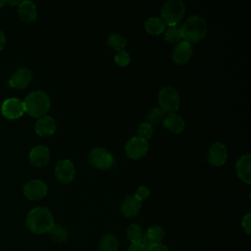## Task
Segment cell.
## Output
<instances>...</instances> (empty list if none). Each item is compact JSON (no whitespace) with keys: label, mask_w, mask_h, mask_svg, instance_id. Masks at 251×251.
<instances>
[{"label":"cell","mask_w":251,"mask_h":251,"mask_svg":"<svg viewBox=\"0 0 251 251\" xmlns=\"http://www.w3.org/2000/svg\"><path fill=\"white\" fill-rule=\"evenodd\" d=\"M48 191V187L45 182L40 179H31L24 185V195L32 201L42 199Z\"/></svg>","instance_id":"30bf717a"},{"label":"cell","mask_w":251,"mask_h":251,"mask_svg":"<svg viewBox=\"0 0 251 251\" xmlns=\"http://www.w3.org/2000/svg\"><path fill=\"white\" fill-rule=\"evenodd\" d=\"M164 39L171 44H177L178 42H180V40L182 39L180 27H178L177 25L169 26L167 29H165Z\"/></svg>","instance_id":"cb8c5ba5"},{"label":"cell","mask_w":251,"mask_h":251,"mask_svg":"<svg viewBox=\"0 0 251 251\" xmlns=\"http://www.w3.org/2000/svg\"><path fill=\"white\" fill-rule=\"evenodd\" d=\"M25 112L30 117L40 118L47 114L51 107V99L48 94L42 90L30 92L23 101Z\"/></svg>","instance_id":"3957f363"},{"label":"cell","mask_w":251,"mask_h":251,"mask_svg":"<svg viewBox=\"0 0 251 251\" xmlns=\"http://www.w3.org/2000/svg\"><path fill=\"white\" fill-rule=\"evenodd\" d=\"M5 1H0V8H2V6H4L5 5Z\"/></svg>","instance_id":"d590c367"},{"label":"cell","mask_w":251,"mask_h":251,"mask_svg":"<svg viewBox=\"0 0 251 251\" xmlns=\"http://www.w3.org/2000/svg\"><path fill=\"white\" fill-rule=\"evenodd\" d=\"M56 129H57L56 121L54 120V118L48 115L38 118L34 125V130L36 134L43 137L52 135L53 133H55Z\"/></svg>","instance_id":"5bb4252c"},{"label":"cell","mask_w":251,"mask_h":251,"mask_svg":"<svg viewBox=\"0 0 251 251\" xmlns=\"http://www.w3.org/2000/svg\"><path fill=\"white\" fill-rule=\"evenodd\" d=\"M237 176L246 184L251 183V155L249 153L241 155L235 165Z\"/></svg>","instance_id":"2e32d148"},{"label":"cell","mask_w":251,"mask_h":251,"mask_svg":"<svg viewBox=\"0 0 251 251\" xmlns=\"http://www.w3.org/2000/svg\"><path fill=\"white\" fill-rule=\"evenodd\" d=\"M18 15L21 21L25 23H31L35 21L37 17L36 5L29 0L21 1L18 5Z\"/></svg>","instance_id":"e0dca14e"},{"label":"cell","mask_w":251,"mask_h":251,"mask_svg":"<svg viewBox=\"0 0 251 251\" xmlns=\"http://www.w3.org/2000/svg\"><path fill=\"white\" fill-rule=\"evenodd\" d=\"M227 147L225 143L216 141L208 149L207 160L213 167H222L227 160Z\"/></svg>","instance_id":"ba28073f"},{"label":"cell","mask_w":251,"mask_h":251,"mask_svg":"<svg viewBox=\"0 0 251 251\" xmlns=\"http://www.w3.org/2000/svg\"><path fill=\"white\" fill-rule=\"evenodd\" d=\"M147 251H169L168 247L164 244L160 243H152L148 248Z\"/></svg>","instance_id":"1f68e13d"},{"label":"cell","mask_w":251,"mask_h":251,"mask_svg":"<svg viewBox=\"0 0 251 251\" xmlns=\"http://www.w3.org/2000/svg\"><path fill=\"white\" fill-rule=\"evenodd\" d=\"M6 45V36L2 30H0V51L5 47Z\"/></svg>","instance_id":"836d02e7"},{"label":"cell","mask_w":251,"mask_h":251,"mask_svg":"<svg viewBox=\"0 0 251 251\" xmlns=\"http://www.w3.org/2000/svg\"><path fill=\"white\" fill-rule=\"evenodd\" d=\"M8 4H10V5H12V6H15V5H19V3H20V1H8L7 2Z\"/></svg>","instance_id":"e575fe53"},{"label":"cell","mask_w":251,"mask_h":251,"mask_svg":"<svg viewBox=\"0 0 251 251\" xmlns=\"http://www.w3.org/2000/svg\"><path fill=\"white\" fill-rule=\"evenodd\" d=\"M153 132H154L153 126L147 122H143L139 124L137 126V136L146 141L152 137Z\"/></svg>","instance_id":"83f0119b"},{"label":"cell","mask_w":251,"mask_h":251,"mask_svg":"<svg viewBox=\"0 0 251 251\" xmlns=\"http://www.w3.org/2000/svg\"><path fill=\"white\" fill-rule=\"evenodd\" d=\"M149 195H150V190H149V188L147 187V186H145V185H140L137 189H136V191H135V193H134V197L138 200V201H143V200H145V199H147L148 197H149Z\"/></svg>","instance_id":"f546056e"},{"label":"cell","mask_w":251,"mask_h":251,"mask_svg":"<svg viewBox=\"0 0 251 251\" xmlns=\"http://www.w3.org/2000/svg\"><path fill=\"white\" fill-rule=\"evenodd\" d=\"M166 25L159 17H150L144 23V29L148 34L160 35L165 31Z\"/></svg>","instance_id":"ffe728a7"},{"label":"cell","mask_w":251,"mask_h":251,"mask_svg":"<svg viewBox=\"0 0 251 251\" xmlns=\"http://www.w3.org/2000/svg\"><path fill=\"white\" fill-rule=\"evenodd\" d=\"M127 251H147V249L140 243H131Z\"/></svg>","instance_id":"d6a6232c"},{"label":"cell","mask_w":251,"mask_h":251,"mask_svg":"<svg viewBox=\"0 0 251 251\" xmlns=\"http://www.w3.org/2000/svg\"><path fill=\"white\" fill-rule=\"evenodd\" d=\"M242 227L243 229L247 232V233H250V230H251V215L248 213L246 214L243 219H242Z\"/></svg>","instance_id":"4dcf8cb0"},{"label":"cell","mask_w":251,"mask_h":251,"mask_svg":"<svg viewBox=\"0 0 251 251\" xmlns=\"http://www.w3.org/2000/svg\"><path fill=\"white\" fill-rule=\"evenodd\" d=\"M87 159L93 168L101 171L112 168L115 163V159L112 153L103 147L92 148L87 155Z\"/></svg>","instance_id":"8992f818"},{"label":"cell","mask_w":251,"mask_h":251,"mask_svg":"<svg viewBox=\"0 0 251 251\" xmlns=\"http://www.w3.org/2000/svg\"><path fill=\"white\" fill-rule=\"evenodd\" d=\"M48 233L50 238L55 242H64L69 236L67 228L59 224H54L48 230Z\"/></svg>","instance_id":"603a6c76"},{"label":"cell","mask_w":251,"mask_h":251,"mask_svg":"<svg viewBox=\"0 0 251 251\" xmlns=\"http://www.w3.org/2000/svg\"><path fill=\"white\" fill-rule=\"evenodd\" d=\"M25 223L31 232L42 234L48 232L54 225V217L48 208L35 207L28 212Z\"/></svg>","instance_id":"6da1fadb"},{"label":"cell","mask_w":251,"mask_h":251,"mask_svg":"<svg viewBox=\"0 0 251 251\" xmlns=\"http://www.w3.org/2000/svg\"><path fill=\"white\" fill-rule=\"evenodd\" d=\"M143 231L137 224H130L126 228V237L131 243H140Z\"/></svg>","instance_id":"d4e9b609"},{"label":"cell","mask_w":251,"mask_h":251,"mask_svg":"<svg viewBox=\"0 0 251 251\" xmlns=\"http://www.w3.org/2000/svg\"><path fill=\"white\" fill-rule=\"evenodd\" d=\"M192 44L187 41L178 42L172 51V59L176 65H185L192 57Z\"/></svg>","instance_id":"7c38bea8"},{"label":"cell","mask_w":251,"mask_h":251,"mask_svg":"<svg viewBox=\"0 0 251 251\" xmlns=\"http://www.w3.org/2000/svg\"><path fill=\"white\" fill-rule=\"evenodd\" d=\"M2 115L9 120H16L21 118L25 113L24 103L18 98H8L1 106Z\"/></svg>","instance_id":"8fae6325"},{"label":"cell","mask_w":251,"mask_h":251,"mask_svg":"<svg viewBox=\"0 0 251 251\" xmlns=\"http://www.w3.org/2000/svg\"><path fill=\"white\" fill-rule=\"evenodd\" d=\"M167 113L163 111L160 107H154L152 108L146 115V122L150 125H157L161 122H163L164 118L166 117Z\"/></svg>","instance_id":"4316f807"},{"label":"cell","mask_w":251,"mask_h":251,"mask_svg":"<svg viewBox=\"0 0 251 251\" xmlns=\"http://www.w3.org/2000/svg\"><path fill=\"white\" fill-rule=\"evenodd\" d=\"M207 29L208 26L206 20L198 15L189 16L180 27L182 39L190 44L204 39L207 34Z\"/></svg>","instance_id":"7a4b0ae2"},{"label":"cell","mask_w":251,"mask_h":251,"mask_svg":"<svg viewBox=\"0 0 251 251\" xmlns=\"http://www.w3.org/2000/svg\"><path fill=\"white\" fill-rule=\"evenodd\" d=\"M54 174L57 180L62 183L72 182L75 176V168L74 163L68 159L60 160L55 167Z\"/></svg>","instance_id":"9c48e42d"},{"label":"cell","mask_w":251,"mask_h":251,"mask_svg":"<svg viewBox=\"0 0 251 251\" xmlns=\"http://www.w3.org/2000/svg\"><path fill=\"white\" fill-rule=\"evenodd\" d=\"M32 80V72L28 68H19L9 79V85L15 89L25 88Z\"/></svg>","instance_id":"4fadbf2b"},{"label":"cell","mask_w":251,"mask_h":251,"mask_svg":"<svg viewBox=\"0 0 251 251\" xmlns=\"http://www.w3.org/2000/svg\"><path fill=\"white\" fill-rule=\"evenodd\" d=\"M142 204L133 195L126 196L121 204V212L126 218H132L138 215L141 210Z\"/></svg>","instance_id":"d6986e66"},{"label":"cell","mask_w":251,"mask_h":251,"mask_svg":"<svg viewBox=\"0 0 251 251\" xmlns=\"http://www.w3.org/2000/svg\"><path fill=\"white\" fill-rule=\"evenodd\" d=\"M114 61L119 67H126L130 62V56L128 52H126V50H122L116 53L114 57Z\"/></svg>","instance_id":"f1b7e54d"},{"label":"cell","mask_w":251,"mask_h":251,"mask_svg":"<svg viewBox=\"0 0 251 251\" xmlns=\"http://www.w3.org/2000/svg\"><path fill=\"white\" fill-rule=\"evenodd\" d=\"M163 126L170 132L178 134L184 129L185 122L181 116L176 113H169L163 120Z\"/></svg>","instance_id":"ac0fdd59"},{"label":"cell","mask_w":251,"mask_h":251,"mask_svg":"<svg viewBox=\"0 0 251 251\" xmlns=\"http://www.w3.org/2000/svg\"><path fill=\"white\" fill-rule=\"evenodd\" d=\"M107 44L111 49L119 52V51L125 50L127 42L126 37L123 36L121 33L112 32L107 37Z\"/></svg>","instance_id":"7402d4cb"},{"label":"cell","mask_w":251,"mask_h":251,"mask_svg":"<svg viewBox=\"0 0 251 251\" xmlns=\"http://www.w3.org/2000/svg\"><path fill=\"white\" fill-rule=\"evenodd\" d=\"M119 241L116 235L107 233L104 234L99 241L98 251H118Z\"/></svg>","instance_id":"44dd1931"},{"label":"cell","mask_w":251,"mask_h":251,"mask_svg":"<svg viewBox=\"0 0 251 251\" xmlns=\"http://www.w3.org/2000/svg\"><path fill=\"white\" fill-rule=\"evenodd\" d=\"M29 162L36 168L44 167L50 160L49 148L45 145H36L29 152Z\"/></svg>","instance_id":"9a60e30c"},{"label":"cell","mask_w":251,"mask_h":251,"mask_svg":"<svg viewBox=\"0 0 251 251\" xmlns=\"http://www.w3.org/2000/svg\"><path fill=\"white\" fill-rule=\"evenodd\" d=\"M158 101L159 107L167 114L175 113L179 108L180 96L173 86H164L159 91Z\"/></svg>","instance_id":"5b68a950"},{"label":"cell","mask_w":251,"mask_h":251,"mask_svg":"<svg viewBox=\"0 0 251 251\" xmlns=\"http://www.w3.org/2000/svg\"><path fill=\"white\" fill-rule=\"evenodd\" d=\"M151 243H160L165 237V231L160 226H150L145 234Z\"/></svg>","instance_id":"484cf974"},{"label":"cell","mask_w":251,"mask_h":251,"mask_svg":"<svg viewBox=\"0 0 251 251\" xmlns=\"http://www.w3.org/2000/svg\"><path fill=\"white\" fill-rule=\"evenodd\" d=\"M185 14V5L180 0H169L161 8L162 21L168 26H176Z\"/></svg>","instance_id":"277c9868"},{"label":"cell","mask_w":251,"mask_h":251,"mask_svg":"<svg viewBox=\"0 0 251 251\" xmlns=\"http://www.w3.org/2000/svg\"><path fill=\"white\" fill-rule=\"evenodd\" d=\"M125 151L128 158L132 160H139L148 153L149 143L138 136H133L126 143Z\"/></svg>","instance_id":"52a82bcc"}]
</instances>
